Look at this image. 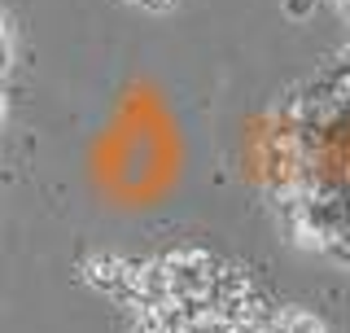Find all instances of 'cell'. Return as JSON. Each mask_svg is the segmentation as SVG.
<instances>
[{"instance_id": "obj_1", "label": "cell", "mask_w": 350, "mask_h": 333, "mask_svg": "<svg viewBox=\"0 0 350 333\" xmlns=\"http://www.w3.org/2000/svg\"><path fill=\"white\" fill-rule=\"evenodd\" d=\"M127 272H131V259H118V254H96V259L83 263L88 281H92L96 290H105L109 298H118V303L127 298Z\"/></svg>"}, {"instance_id": "obj_2", "label": "cell", "mask_w": 350, "mask_h": 333, "mask_svg": "<svg viewBox=\"0 0 350 333\" xmlns=\"http://www.w3.org/2000/svg\"><path fill=\"white\" fill-rule=\"evenodd\" d=\"M271 329L276 333H328L320 320H315L311 312H302V307H284V312L271 316Z\"/></svg>"}, {"instance_id": "obj_3", "label": "cell", "mask_w": 350, "mask_h": 333, "mask_svg": "<svg viewBox=\"0 0 350 333\" xmlns=\"http://www.w3.org/2000/svg\"><path fill=\"white\" fill-rule=\"evenodd\" d=\"M0 119H5V92H0Z\"/></svg>"}]
</instances>
